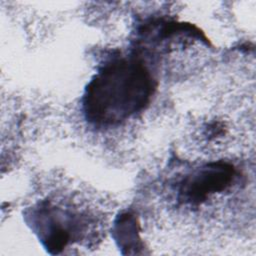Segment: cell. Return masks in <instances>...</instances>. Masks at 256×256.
<instances>
[{"mask_svg": "<svg viewBox=\"0 0 256 256\" xmlns=\"http://www.w3.org/2000/svg\"><path fill=\"white\" fill-rule=\"evenodd\" d=\"M155 87L152 75L141 61L115 59L104 65L86 89V118L98 126L121 124L148 106Z\"/></svg>", "mask_w": 256, "mask_h": 256, "instance_id": "6da1fadb", "label": "cell"}, {"mask_svg": "<svg viewBox=\"0 0 256 256\" xmlns=\"http://www.w3.org/2000/svg\"><path fill=\"white\" fill-rule=\"evenodd\" d=\"M237 179L234 166L218 161L205 164L187 174L179 183L177 200L179 204L198 207L215 195L229 191Z\"/></svg>", "mask_w": 256, "mask_h": 256, "instance_id": "7a4b0ae2", "label": "cell"}]
</instances>
